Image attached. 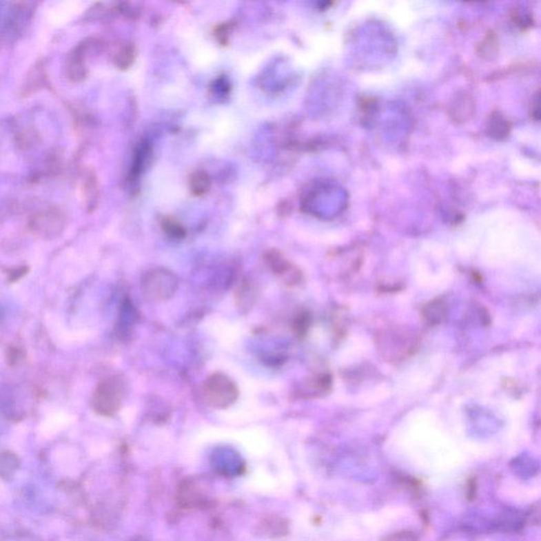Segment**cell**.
<instances>
[{
    "mask_svg": "<svg viewBox=\"0 0 541 541\" xmlns=\"http://www.w3.org/2000/svg\"><path fill=\"white\" fill-rule=\"evenodd\" d=\"M138 55V49L134 43H124L116 49L114 54V63L120 70H126L134 65Z\"/></svg>",
    "mask_w": 541,
    "mask_h": 541,
    "instance_id": "cell-6",
    "label": "cell"
},
{
    "mask_svg": "<svg viewBox=\"0 0 541 541\" xmlns=\"http://www.w3.org/2000/svg\"><path fill=\"white\" fill-rule=\"evenodd\" d=\"M231 29L232 23H222V25L216 27L215 37L222 45H225L229 43V31H231Z\"/></svg>",
    "mask_w": 541,
    "mask_h": 541,
    "instance_id": "cell-10",
    "label": "cell"
},
{
    "mask_svg": "<svg viewBox=\"0 0 541 541\" xmlns=\"http://www.w3.org/2000/svg\"><path fill=\"white\" fill-rule=\"evenodd\" d=\"M66 218L59 209L45 210L35 214L30 220V231L41 238H54L63 232Z\"/></svg>",
    "mask_w": 541,
    "mask_h": 541,
    "instance_id": "cell-3",
    "label": "cell"
},
{
    "mask_svg": "<svg viewBox=\"0 0 541 541\" xmlns=\"http://www.w3.org/2000/svg\"><path fill=\"white\" fill-rule=\"evenodd\" d=\"M87 47H88V43H83L77 47L69 61H70V66L68 68L69 76L72 77L74 82H79L86 77L87 69L85 66L84 59L86 55Z\"/></svg>",
    "mask_w": 541,
    "mask_h": 541,
    "instance_id": "cell-5",
    "label": "cell"
},
{
    "mask_svg": "<svg viewBox=\"0 0 541 541\" xmlns=\"http://www.w3.org/2000/svg\"><path fill=\"white\" fill-rule=\"evenodd\" d=\"M162 229L172 239H181L185 236V229L181 223L172 217H164L161 221Z\"/></svg>",
    "mask_w": 541,
    "mask_h": 541,
    "instance_id": "cell-9",
    "label": "cell"
},
{
    "mask_svg": "<svg viewBox=\"0 0 541 541\" xmlns=\"http://www.w3.org/2000/svg\"><path fill=\"white\" fill-rule=\"evenodd\" d=\"M203 396L207 403L214 407L225 408L236 401L238 390L229 376L215 374L205 380Z\"/></svg>",
    "mask_w": 541,
    "mask_h": 541,
    "instance_id": "cell-2",
    "label": "cell"
},
{
    "mask_svg": "<svg viewBox=\"0 0 541 541\" xmlns=\"http://www.w3.org/2000/svg\"><path fill=\"white\" fill-rule=\"evenodd\" d=\"M123 392V384L119 378H108L102 380L93 394V409L99 415H114L122 405Z\"/></svg>",
    "mask_w": 541,
    "mask_h": 541,
    "instance_id": "cell-1",
    "label": "cell"
},
{
    "mask_svg": "<svg viewBox=\"0 0 541 541\" xmlns=\"http://www.w3.org/2000/svg\"><path fill=\"white\" fill-rule=\"evenodd\" d=\"M152 160V146L148 141L139 143L134 152V160L130 167V180L138 181L139 178L145 172Z\"/></svg>",
    "mask_w": 541,
    "mask_h": 541,
    "instance_id": "cell-4",
    "label": "cell"
},
{
    "mask_svg": "<svg viewBox=\"0 0 541 541\" xmlns=\"http://www.w3.org/2000/svg\"><path fill=\"white\" fill-rule=\"evenodd\" d=\"M84 196L89 205L93 206L94 210L95 205L98 204L100 199V184L94 172H88L85 178Z\"/></svg>",
    "mask_w": 541,
    "mask_h": 541,
    "instance_id": "cell-8",
    "label": "cell"
},
{
    "mask_svg": "<svg viewBox=\"0 0 541 541\" xmlns=\"http://www.w3.org/2000/svg\"><path fill=\"white\" fill-rule=\"evenodd\" d=\"M188 184H190V193L196 197H201V196L209 193L211 190L212 180L207 172L198 170V172L190 174Z\"/></svg>",
    "mask_w": 541,
    "mask_h": 541,
    "instance_id": "cell-7",
    "label": "cell"
}]
</instances>
